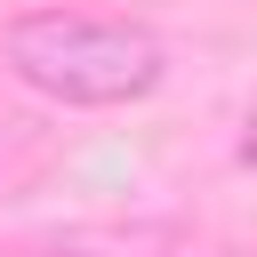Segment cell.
Here are the masks:
<instances>
[{
	"mask_svg": "<svg viewBox=\"0 0 257 257\" xmlns=\"http://www.w3.org/2000/svg\"><path fill=\"white\" fill-rule=\"evenodd\" d=\"M0 56L8 72L48 96V104H72V112H120L137 96L161 88L169 72V48L153 24L137 16H88V8H32L0 32Z\"/></svg>",
	"mask_w": 257,
	"mask_h": 257,
	"instance_id": "1",
	"label": "cell"
},
{
	"mask_svg": "<svg viewBox=\"0 0 257 257\" xmlns=\"http://www.w3.org/2000/svg\"><path fill=\"white\" fill-rule=\"evenodd\" d=\"M233 153H241V169H257V104H249V120H241V145H233Z\"/></svg>",
	"mask_w": 257,
	"mask_h": 257,
	"instance_id": "2",
	"label": "cell"
}]
</instances>
